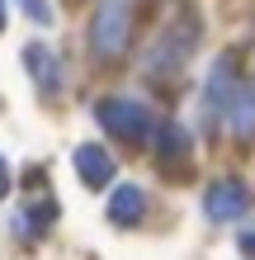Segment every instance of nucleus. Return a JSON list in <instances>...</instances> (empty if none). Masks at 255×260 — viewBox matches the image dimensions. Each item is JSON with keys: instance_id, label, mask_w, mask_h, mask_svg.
<instances>
[{"instance_id": "obj_1", "label": "nucleus", "mask_w": 255, "mask_h": 260, "mask_svg": "<svg viewBox=\"0 0 255 260\" xmlns=\"http://www.w3.org/2000/svg\"><path fill=\"white\" fill-rule=\"evenodd\" d=\"M147 19V0H95V14H90V52L104 67H118L128 57V48L137 43V28Z\"/></svg>"}, {"instance_id": "obj_2", "label": "nucleus", "mask_w": 255, "mask_h": 260, "mask_svg": "<svg viewBox=\"0 0 255 260\" xmlns=\"http://www.w3.org/2000/svg\"><path fill=\"white\" fill-rule=\"evenodd\" d=\"M194 38H199V24H194V14H179V19L166 28V34L156 38V48L147 52V76L152 81H175L179 71H185L189 52H194Z\"/></svg>"}, {"instance_id": "obj_3", "label": "nucleus", "mask_w": 255, "mask_h": 260, "mask_svg": "<svg viewBox=\"0 0 255 260\" xmlns=\"http://www.w3.org/2000/svg\"><path fill=\"white\" fill-rule=\"evenodd\" d=\"M95 118L99 128L114 137V142H128V147H142L147 137H152V114H147V104L137 100H123V95H109L95 104Z\"/></svg>"}, {"instance_id": "obj_4", "label": "nucleus", "mask_w": 255, "mask_h": 260, "mask_svg": "<svg viewBox=\"0 0 255 260\" xmlns=\"http://www.w3.org/2000/svg\"><path fill=\"white\" fill-rule=\"evenodd\" d=\"M241 85V67H236V52H222L217 67L208 71V85H203V104H208V118H227V104Z\"/></svg>"}, {"instance_id": "obj_5", "label": "nucleus", "mask_w": 255, "mask_h": 260, "mask_svg": "<svg viewBox=\"0 0 255 260\" xmlns=\"http://www.w3.org/2000/svg\"><path fill=\"white\" fill-rule=\"evenodd\" d=\"M203 208H208L213 222H236V218H246V208H250V189L241 180H213V185L203 189Z\"/></svg>"}, {"instance_id": "obj_6", "label": "nucleus", "mask_w": 255, "mask_h": 260, "mask_svg": "<svg viewBox=\"0 0 255 260\" xmlns=\"http://www.w3.org/2000/svg\"><path fill=\"white\" fill-rule=\"evenodd\" d=\"M76 175H81V185L104 189L114 180V156L99 142H85V147H76Z\"/></svg>"}, {"instance_id": "obj_7", "label": "nucleus", "mask_w": 255, "mask_h": 260, "mask_svg": "<svg viewBox=\"0 0 255 260\" xmlns=\"http://www.w3.org/2000/svg\"><path fill=\"white\" fill-rule=\"evenodd\" d=\"M227 128H232L236 142H250V137H255V81L236 85V95L227 104Z\"/></svg>"}, {"instance_id": "obj_8", "label": "nucleus", "mask_w": 255, "mask_h": 260, "mask_svg": "<svg viewBox=\"0 0 255 260\" xmlns=\"http://www.w3.org/2000/svg\"><path fill=\"white\" fill-rule=\"evenodd\" d=\"M24 62H28V76H33L38 95H57V90H62V71H57V57L43 48V43H28V48H24Z\"/></svg>"}, {"instance_id": "obj_9", "label": "nucleus", "mask_w": 255, "mask_h": 260, "mask_svg": "<svg viewBox=\"0 0 255 260\" xmlns=\"http://www.w3.org/2000/svg\"><path fill=\"white\" fill-rule=\"evenodd\" d=\"M109 218L118 227H137L147 218V189L142 185H118L114 199H109Z\"/></svg>"}, {"instance_id": "obj_10", "label": "nucleus", "mask_w": 255, "mask_h": 260, "mask_svg": "<svg viewBox=\"0 0 255 260\" xmlns=\"http://www.w3.org/2000/svg\"><path fill=\"white\" fill-rule=\"evenodd\" d=\"M57 222V199H43V204H33V208H24L19 218H14V232H19L24 241H38L48 227Z\"/></svg>"}, {"instance_id": "obj_11", "label": "nucleus", "mask_w": 255, "mask_h": 260, "mask_svg": "<svg viewBox=\"0 0 255 260\" xmlns=\"http://www.w3.org/2000/svg\"><path fill=\"white\" fill-rule=\"evenodd\" d=\"M189 161V137H185V128L179 123H166L161 128V166H185Z\"/></svg>"}, {"instance_id": "obj_12", "label": "nucleus", "mask_w": 255, "mask_h": 260, "mask_svg": "<svg viewBox=\"0 0 255 260\" xmlns=\"http://www.w3.org/2000/svg\"><path fill=\"white\" fill-rule=\"evenodd\" d=\"M19 5H24V14L33 24H52V5H48V0H19Z\"/></svg>"}, {"instance_id": "obj_13", "label": "nucleus", "mask_w": 255, "mask_h": 260, "mask_svg": "<svg viewBox=\"0 0 255 260\" xmlns=\"http://www.w3.org/2000/svg\"><path fill=\"white\" fill-rule=\"evenodd\" d=\"M10 194V166H5V156H0V199Z\"/></svg>"}, {"instance_id": "obj_14", "label": "nucleus", "mask_w": 255, "mask_h": 260, "mask_svg": "<svg viewBox=\"0 0 255 260\" xmlns=\"http://www.w3.org/2000/svg\"><path fill=\"white\" fill-rule=\"evenodd\" d=\"M241 255H255V232H246V237H241Z\"/></svg>"}, {"instance_id": "obj_15", "label": "nucleus", "mask_w": 255, "mask_h": 260, "mask_svg": "<svg viewBox=\"0 0 255 260\" xmlns=\"http://www.w3.org/2000/svg\"><path fill=\"white\" fill-rule=\"evenodd\" d=\"M0 28H5V0H0Z\"/></svg>"}]
</instances>
